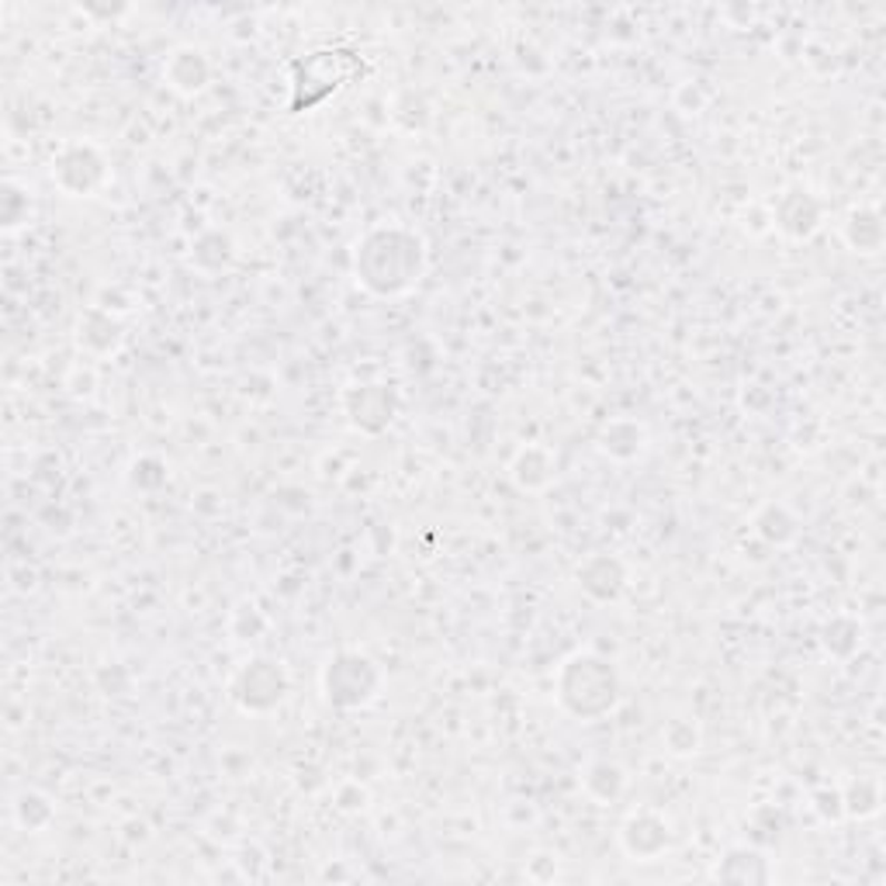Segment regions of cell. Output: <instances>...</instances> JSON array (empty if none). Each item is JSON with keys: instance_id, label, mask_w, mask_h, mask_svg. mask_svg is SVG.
Masks as SVG:
<instances>
[{"instance_id": "obj_7", "label": "cell", "mask_w": 886, "mask_h": 886, "mask_svg": "<svg viewBox=\"0 0 886 886\" xmlns=\"http://www.w3.org/2000/svg\"><path fill=\"white\" fill-rule=\"evenodd\" d=\"M623 848L630 851V856L634 859H654V856H661L664 848H669V841H672V831H669V820L664 817H658L654 810H641V814H634L623 825Z\"/></svg>"}, {"instance_id": "obj_2", "label": "cell", "mask_w": 886, "mask_h": 886, "mask_svg": "<svg viewBox=\"0 0 886 886\" xmlns=\"http://www.w3.org/2000/svg\"><path fill=\"white\" fill-rule=\"evenodd\" d=\"M558 700L579 720L607 717L620 700V676L613 669V661L592 651L572 654L558 672Z\"/></svg>"}, {"instance_id": "obj_17", "label": "cell", "mask_w": 886, "mask_h": 886, "mask_svg": "<svg viewBox=\"0 0 886 886\" xmlns=\"http://www.w3.org/2000/svg\"><path fill=\"white\" fill-rule=\"evenodd\" d=\"M93 336H101V351H111V346L118 343V326L108 319L105 312H87L80 319V343L93 346Z\"/></svg>"}, {"instance_id": "obj_1", "label": "cell", "mask_w": 886, "mask_h": 886, "mask_svg": "<svg viewBox=\"0 0 886 886\" xmlns=\"http://www.w3.org/2000/svg\"><path fill=\"white\" fill-rule=\"evenodd\" d=\"M426 249L416 233L402 226H377L357 246V280L371 295H402L423 277Z\"/></svg>"}, {"instance_id": "obj_18", "label": "cell", "mask_w": 886, "mask_h": 886, "mask_svg": "<svg viewBox=\"0 0 886 886\" xmlns=\"http://www.w3.org/2000/svg\"><path fill=\"white\" fill-rule=\"evenodd\" d=\"M18 820H21V825H24L28 831L46 828L49 820H52V807H49V800L39 797V794H24V797L18 800Z\"/></svg>"}, {"instance_id": "obj_9", "label": "cell", "mask_w": 886, "mask_h": 886, "mask_svg": "<svg viewBox=\"0 0 886 886\" xmlns=\"http://www.w3.org/2000/svg\"><path fill=\"white\" fill-rule=\"evenodd\" d=\"M776 222L786 236L807 239L820 229V205L807 191H786L776 205Z\"/></svg>"}, {"instance_id": "obj_13", "label": "cell", "mask_w": 886, "mask_h": 886, "mask_svg": "<svg viewBox=\"0 0 886 886\" xmlns=\"http://www.w3.org/2000/svg\"><path fill=\"white\" fill-rule=\"evenodd\" d=\"M845 236H848V243L856 246L859 253H876L879 243H883V222H879V215L869 211V208L851 211Z\"/></svg>"}, {"instance_id": "obj_16", "label": "cell", "mask_w": 886, "mask_h": 886, "mask_svg": "<svg viewBox=\"0 0 886 886\" xmlns=\"http://www.w3.org/2000/svg\"><path fill=\"white\" fill-rule=\"evenodd\" d=\"M755 526L772 544H786V541H794V536H797V520L789 516L782 505H769V510L755 520Z\"/></svg>"}, {"instance_id": "obj_5", "label": "cell", "mask_w": 886, "mask_h": 886, "mask_svg": "<svg viewBox=\"0 0 886 886\" xmlns=\"http://www.w3.org/2000/svg\"><path fill=\"white\" fill-rule=\"evenodd\" d=\"M105 177H108L105 156L93 146H67L52 160V180L73 198H83L90 191H98V187L105 184Z\"/></svg>"}, {"instance_id": "obj_19", "label": "cell", "mask_w": 886, "mask_h": 886, "mask_svg": "<svg viewBox=\"0 0 886 886\" xmlns=\"http://www.w3.org/2000/svg\"><path fill=\"white\" fill-rule=\"evenodd\" d=\"M664 745H669L676 755H689V751H696V745H700V735H696V727L689 720H672L669 727H664Z\"/></svg>"}, {"instance_id": "obj_4", "label": "cell", "mask_w": 886, "mask_h": 886, "mask_svg": "<svg viewBox=\"0 0 886 886\" xmlns=\"http://www.w3.org/2000/svg\"><path fill=\"white\" fill-rule=\"evenodd\" d=\"M284 692H288V676H284V669L270 658L246 661L233 679V700L246 713H264L277 707L284 700Z\"/></svg>"}, {"instance_id": "obj_14", "label": "cell", "mask_w": 886, "mask_h": 886, "mask_svg": "<svg viewBox=\"0 0 886 886\" xmlns=\"http://www.w3.org/2000/svg\"><path fill=\"white\" fill-rule=\"evenodd\" d=\"M623 789V769L613 762H592L585 769V794L595 800H617Z\"/></svg>"}, {"instance_id": "obj_11", "label": "cell", "mask_w": 886, "mask_h": 886, "mask_svg": "<svg viewBox=\"0 0 886 886\" xmlns=\"http://www.w3.org/2000/svg\"><path fill=\"white\" fill-rule=\"evenodd\" d=\"M644 447V426L630 423V420H617L603 430V451L627 461V457H638Z\"/></svg>"}, {"instance_id": "obj_3", "label": "cell", "mask_w": 886, "mask_h": 886, "mask_svg": "<svg viewBox=\"0 0 886 886\" xmlns=\"http://www.w3.org/2000/svg\"><path fill=\"white\" fill-rule=\"evenodd\" d=\"M377 686H382V672H377V664L361 651H339L336 658H329L326 672H323L326 700L339 710H354V707L371 703Z\"/></svg>"}, {"instance_id": "obj_6", "label": "cell", "mask_w": 886, "mask_h": 886, "mask_svg": "<svg viewBox=\"0 0 886 886\" xmlns=\"http://www.w3.org/2000/svg\"><path fill=\"white\" fill-rule=\"evenodd\" d=\"M346 413L351 423L364 433H382L392 426L398 413V395L388 385H361L346 395Z\"/></svg>"}, {"instance_id": "obj_10", "label": "cell", "mask_w": 886, "mask_h": 886, "mask_svg": "<svg viewBox=\"0 0 886 886\" xmlns=\"http://www.w3.org/2000/svg\"><path fill=\"white\" fill-rule=\"evenodd\" d=\"M167 80L180 93H195L208 83V59L201 49H177L167 59Z\"/></svg>"}, {"instance_id": "obj_8", "label": "cell", "mask_w": 886, "mask_h": 886, "mask_svg": "<svg viewBox=\"0 0 886 886\" xmlns=\"http://www.w3.org/2000/svg\"><path fill=\"white\" fill-rule=\"evenodd\" d=\"M623 582H627L623 564L617 558H610V554H595V558H589L579 568V585H582V592L592 595V599H599V603H610V599H617L620 589H623Z\"/></svg>"}, {"instance_id": "obj_12", "label": "cell", "mask_w": 886, "mask_h": 886, "mask_svg": "<svg viewBox=\"0 0 886 886\" xmlns=\"http://www.w3.org/2000/svg\"><path fill=\"white\" fill-rule=\"evenodd\" d=\"M720 879H731V883H766L769 879V866L766 859L758 856V851H731V856L723 859V866L717 869Z\"/></svg>"}, {"instance_id": "obj_15", "label": "cell", "mask_w": 886, "mask_h": 886, "mask_svg": "<svg viewBox=\"0 0 886 886\" xmlns=\"http://www.w3.org/2000/svg\"><path fill=\"white\" fill-rule=\"evenodd\" d=\"M513 479H516L520 489H541V485H548V479H551V457L541 447H526L516 457V464H513Z\"/></svg>"}]
</instances>
